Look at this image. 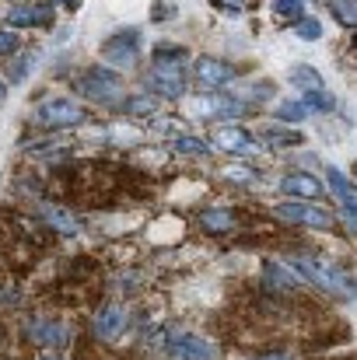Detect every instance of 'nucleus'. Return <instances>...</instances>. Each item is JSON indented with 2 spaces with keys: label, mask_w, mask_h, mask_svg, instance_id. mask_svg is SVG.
<instances>
[{
  "label": "nucleus",
  "mask_w": 357,
  "mask_h": 360,
  "mask_svg": "<svg viewBox=\"0 0 357 360\" xmlns=\"http://www.w3.org/2000/svg\"><path fill=\"white\" fill-rule=\"evenodd\" d=\"M147 88L161 98H179L186 91V49H154V70L147 74Z\"/></svg>",
  "instance_id": "f257e3e1"
},
{
  "label": "nucleus",
  "mask_w": 357,
  "mask_h": 360,
  "mask_svg": "<svg viewBox=\"0 0 357 360\" xmlns=\"http://www.w3.org/2000/svg\"><path fill=\"white\" fill-rule=\"evenodd\" d=\"M74 88H77L84 98L99 102V105H113L116 98H123V81H119L113 70H102V67L81 74V77L74 81Z\"/></svg>",
  "instance_id": "f03ea898"
},
{
  "label": "nucleus",
  "mask_w": 357,
  "mask_h": 360,
  "mask_svg": "<svg viewBox=\"0 0 357 360\" xmlns=\"http://www.w3.org/2000/svg\"><path fill=\"white\" fill-rule=\"evenodd\" d=\"M312 283H319V287H326V290H333V294H340V297H351L354 294V280L347 276V273H337L333 266H322V262H312V259H298L294 262Z\"/></svg>",
  "instance_id": "7ed1b4c3"
},
{
  "label": "nucleus",
  "mask_w": 357,
  "mask_h": 360,
  "mask_svg": "<svg viewBox=\"0 0 357 360\" xmlns=\"http://www.w3.org/2000/svg\"><path fill=\"white\" fill-rule=\"evenodd\" d=\"M277 217L284 221H294V224H305V228H330L333 224V214L315 207V203H305V200H291V203H280L277 207Z\"/></svg>",
  "instance_id": "20e7f679"
},
{
  "label": "nucleus",
  "mask_w": 357,
  "mask_h": 360,
  "mask_svg": "<svg viewBox=\"0 0 357 360\" xmlns=\"http://www.w3.org/2000/svg\"><path fill=\"white\" fill-rule=\"evenodd\" d=\"M35 122H42V126H74V122H84V109L67 102V98H53V102H42L35 109Z\"/></svg>",
  "instance_id": "39448f33"
},
{
  "label": "nucleus",
  "mask_w": 357,
  "mask_h": 360,
  "mask_svg": "<svg viewBox=\"0 0 357 360\" xmlns=\"http://www.w3.org/2000/svg\"><path fill=\"white\" fill-rule=\"evenodd\" d=\"M235 77H238V70L232 63H225V60H214V56H200L196 60V81L203 88H225Z\"/></svg>",
  "instance_id": "423d86ee"
},
{
  "label": "nucleus",
  "mask_w": 357,
  "mask_h": 360,
  "mask_svg": "<svg viewBox=\"0 0 357 360\" xmlns=\"http://www.w3.org/2000/svg\"><path fill=\"white\" fill-rule=\"evenodd\" d=\"M102 56H106L113 67H133V63H137V28L113 35V39L102 46Z\"/></svg>",
  "instance_id": "0eeeda50"
},
{
  "label": "nucleus",
  "mask_w": 357,
  "mask_h": 360,
  "mask_svg": "<svg viewBox=\"0 0 357 360\" xmlns=\"http://www.w3.org/2000/svg\"><path fill=\"white\" fill-rule=\"evenodd\" d=\"M49 18H53L49 4H14L7 11V21L14 28H39V25H49Z\"/></svg>",
  "instance_id": "6e6552de"
},
{
  "label": "nucleus",
  "mask_w": 357,
  "mask_h": 360,
  "mask_svg": "<svg viewBox=\"0 0 357 360\" xmlns=\"http://www.w3.org/2000/svg\"><path fill=\"white\" fill-rule=\"evenodd\" d=\"M172 354L179 360H218V350H214L207 340L193 336V333L175 336V340H172Z\"/></svg>",
  "instance_id": "1a4fd4ad"
},
{
  "label": "nucleus",
  "mask_w": 357,
  "mask_h": 360,
  "mask_svg": "<svg viewBox=\"0 0 357 360\" xmlns=\"http://www.w3.org/2000/svg\"><path fill=\"white\" fill-rule=\"evenodd\" d=\"M326 179H330V189L337 193V200H340V207H344V217L354 224L357 221V200H354V189H351V182H347V175L340 172V168H326Z\"/></svg>",
  "instance_id": "9d476101"
},
{
  "label": "nucleus",
  "mask_w": 357,
  "mask_h": 360,
  "mask_svg": "<svg viewBox=\"0 0 357 360\" xmlns=\"http://www.w3.org/2000/svg\"><path fill=\"white\" fill-rule=\"evenodd\" d=\"M123 329H126V315H123V308L106 304V308L99 311V319H95V336H99L102 343H113V340H119Z\"/></svg>",
  "instance_id": "9b49d317"
},
{
  "label": "nucleus",
  "mask_w": 357,
  "mask_h": 360,
  "mask_svg": "<svg viewBox=\"0 0 357 360\" xmlns=\"http://www.w3.org/2000/svg\"><path fill=\"white\" fill-rule=\"evenodd\" d=\"M263 283L270 287V294H294L298 290V276L287 273V266H280V262L263 266Z\"/></svg>",
  "instance_id": "f8f14e48"
},
{
  "label": "nucleus",
  "mask_w": 357,
  "mask_h": 360,
  "mask_svg": "<svg viewBox=\"0 0 357 360\" xmlns=\"http://www.w3.org/2000/svg\"><path fill=\"white\" fill-rule=\"evenodd\" d=\"M280 189H284L287 196H294V200H319V196H322V182H315V179L305 175V172L287 175V179L280 182Z\"/></svg>",
  "instance_id": "ddd939ff"
},
{
  "label": "nucleus",
  "mask_w": 357,
  "mask_h": 360,
  "mask_svg": "<svg viewBox=\"0 0 357 360\" xmlns=\"http://www.w3.org/2000/svg\"><path fill=\"white\" fill-rule=\"evenodd\" d=\"M28 336H32L39 347H46V350H60V347L67 343V333H63L56 322H42V319H35V322L28 326Z\"/></svg>",
  "instance_id": "4468645a"
},
{
  "label": "nucleus",
  "mask_w": 357,
  "mask_h": 360,
  "mask_svg": "<svg viewBox=\"0 0 357 360\" xmlns=\"http://www.w3.org/2000/svg\"><path fill=\"white\" fill-rule=\"evenodd\" d=\"M200 224H203V231L221 235V231H232L235 228V214L225 210V207H211V210H200Z\"/></svg>",
  "instance_id": "2eb2a0df"
},
{
  "label": "nucleus",
  "mask_w": 357,
  "mask_h": 360,
  "mask_svg": "<svg viewBox=\"0 0 357 360\" xmlns=\"http://www.w3.org/2000/svg\"><path fill=\"white\" fill-rule=\"evenodd\" d=\"M249 105L242 102V98H207V102H200V112H207V116H242Z\"/></svg>",
  "instance_id": "dca6fc26"
},
{
  "label": "nucleus",
  "mask_w": 357,
  "mask_h": 360,
  "mask_svg": "<svg viewBox=\"0 0 357 360\" xmlns=\"http://www.w3.org/2000/svg\"><path fill=\"white\" fill-rule=\"evenodd\" d=\"M214 143H218L221 150H249V133H245L242 126H232V129H221V133L214 136Z\"/></svg>",
  "instance_id": "f3484780"
},
{
  "label": "nucleus",
  "mask_w": 357,
  "mask_h": 360,
  "mask_svg": "<svg viewBox=\"0 0 357 360\" xmlns=\"http://www.w3.org/2000/svg\"><path fill=\"white\" fill-rule=\"evenodd\" d=\"M35 60H39L35 53H21V56H18V60H14V63L7 67V81H11V84H21V81H25V77L32 74Z\"/></svg>",
  "instance_id": "a211bd4d"
},
{
  "label": "nucleus",
  "mask_w": 357,
  "mask_h": 360,
  "mask_svg": "<svg viewBox=\"0 0 357 360\" xmlns=\"http://www.w3.org/2000/svg\"><path fill=\"white\" fill-rule=\"evenodd\" d=\"M291 84H298V88H305V91H319V88H322V77H319L312 67L301 63V67L291 70Z\"/></svg>",
  "instance_id": "6ab92c4d"
},
{
  "label": "nucleus",
  "mask_w": 357,
  "mask_h": 360,
  "mask_svg": "<svg viewBox=\"0 0 357 360\" xmlns=\"http://www.w3.org/2000/svg\"><path fill=\"white\" fill-rule=\"evenodd\" d=\"M301 105H305L308 112H330V109H337V98L319 88V91H308V95L301 98Z\"/></svg>",
  "instance_id": "aec40b11"
},
{
  "label": "nucleus",
  "mask_w": 357,
  "mask_h": 360,
  "mask_svg": "<svg viewBox=\"0 0 357 360\" xmlns=\"http://www.w3.org/2000/svg\"><path fill=\"white\" fill-rule=\"evenodd\" d=\"M330 4V11L337 14V21L340 25H354V18H357V4L354 0H326Z\"/></svg>",
  "instance_id": "412c9836"
},
{
  "label": "nucleus",
  "mask_w": 357,
  "mask_h": 360,
  "mask_svg": "<svg viewBox=\"0 0 357 360\" xmlns=\"http://www.w3.org/2000/svg\"><path fill=\"white\" fill-rule=\"evenodd\" d=\"M42 217H46L53 228H60V231H70V235L77 231V221H74V217H67V214H63V210H56V207H46V210H42Z\"/></svg>",
  "instance_id": "4be33fe9"
},
{
  "label": "nucleus",
  "mask_w": 357,
  "mask_h": 360,
  "mask_svg": "<svg viewBox=\"0 0 357 360\" xmlns=\"http://www.w3.org/2000/svg\"><path fill=\"white\" fill-rule=\"evenodd\" d=\"M308 116V109L301 105V102H284V105H277V120L284 122H301Z\"/></svg>",
  "instance_id": "5701e85b"
},
{
  "label": "nucleus",
  "mask_w": 357,
  "mask_h": 360,
  "mask_svg": "<svg viewBox=\"0 0 357 360\" xmlns=\"http://www.w3.org/2000/svg\"><path fill=\"white\" fill-rule=\"evenodd\" d=\"M154 109H158V98H147V95L126 102V112H133V116H151Z\"/></svg>",
  "instance_id": "b1692460"
},
{
  "label": "nucleus",
  "mask_w": 357,
  "mask_h": 360,
  "mask_svg": "<svg viewBox=\"0 0 357 360\" xmlns=\"http://www.w3.org/2000/svg\"><path fill=\"white\" fill-rule=\"evenodd\" d=\"M221 175L225 179H235V182H259V172L256 168H245V165H228Z\"/></svg>",
  "instance_id": "393cba45"
},
{
  "label": "nucleus",
  "mask_w": 357,
  "mask_h": 360,
  "mask_svg": "<svg viewBox=\"0 0 357 360\" xmlns=\"http://www.w3.org/2000/svg\"><path fill=\"white\" fill-rule=\"evenodd\" d=\"M175 147H179L182 154H196V158H200V154H211V147H207L203 140H193V136H182Z\"/></svg>",
  "instance_id": "a878e982"
},
{
  "label": "nucleus",
  "mask_w": 357,
  "mask_h": 360,
  "mask_svg": "<svg viewBox=\"0 0 357 360\" xmlns=\"http://www.w3.org/2000/svg\"><path fill=\"white\" fill-rule=\"evenodd\" d=\"M301 7H305V0H273V11L280 18H294V14H301Z\"/></svg>",
  "instance_id": "bb28decb"
},
{
  "label": "nucleus",
  "mask_w": 357,
  "mask_h": 360,
  "mask_svg": "<svg viewBox=\"0 0 357 360\" xmlns=\"http://www.w3.org/2000/svg\"><path fill=\"white\" fill-rule=\"evenodd\" d=\"M294 32H298L301 39H319V35H322V28H319V21H315V18L298 21V25H294Z\"/></svg>",
  "instance_id": "cd10ccee"
},
{
  "label": "nucleus",
  "mask_w": 357,
  "mask_h": 360,
  "mask_svg": "<svg viewBox=\"0 0 357 360\" xmlns=\"http://www.w3.org/2000/svg\"><path fill=\"white\" fill-rule=\"evenodd\" d=\"M266 143H298V133H280V129H266Z\"/></svg>",
  "instance_id": "c85d7f7f"
},
{
  "label": "nucleus",
  "mask_w": 357,
  "mask_h": 360,
  "mask_svg": "<svg viewBox=\"0 0 357 360\" xmlns=\"http://www.w3.org/2000/svg\"><path fill=\"white\" fill-rule=\"evenodd\" d=\"M14 49H18V35L14 32H0V56H7Z\"/></svg>",
  "instance_id": "c756f323"
},
{
  "label": "nucleus",
  "mask_w": 357,
  "mask_h": 360,
  "mask_svg": "<svg viewBox=\"0 0 357 360\" xmlns=\"http://www.w3.org/2000/svg\"><path fill=\"white\" fill-rule=\"evenodd\" d=\"M214 7H221V11H228V14H235L245 7V0H214Z\"/></svg>",
  "instance_id": "7c9ffc66"
},
{
  "label": "nucleus",
  "mask_w": 357,
  "mask_h": 360,
  "mask_svg": "<svg viewBox=\"0 0 357 360\" xmlns=\"http://www.w3.org/2000/svg\"><path fill=\"white\" fill-rule=\"evenodd\" d=\"M172 18V4H154V21H165Z\"/></svg>",
  "instance_id": "2f4dec72"
},
{
  "label": "nucleus",
  "mask_w": 357,
  "mask_h": 360,
  "mask_svg": "<svg viewBox=\"0 0 357 360\" xmlns=\"http://www.w3.org/2000/svg\"><path fill=\"white\" fill-rule=\"evenodd\" d=\"M256 360H291L287 354H263V357H256Z\"/></svg>",
  "instance_id": "473e14b6"
},
{
  "label": "nucleus",
  "mask_w": 357,
  "mask_h": 360,
  "mask_svg": "<svg viewBox=\"0 0 357 360\" xmlns=\"http://www.w3.org/2000/svg\"><path fill=\"white\" fill-rule=\"evenodd\" d=\"M4 98H7V88H4V81H0V105H4Z\"/></svg>",
  "instance_id": "72a5a7b5"
},
{
  "label": "nucleus",
  "mask_w": 357,
  "mask_h": 360,
  "mask_svg": "<svg viewBox=\"0 0 357 360\" xmlns=\"http://www.w3.org/2000/svg\"><path fill=\"white\" fill-rule=\"evenodd\" d=\"M0 350H4V333H0Z\"/></svg>",
  "instance_id": "f704fd0d"
},
{
  "label": "nucleus",
  "mask_w": 357,
  "mask_h": 360,
  "mask_svg": "<svg viewBox=\"0 0 357 360\" xmlns=\"http://www.w3.org/2000/svg\"><path fill=\"white\" fill-rule=\"evenodd\" d=\"M46 360H53V357H46Z\"/></svg>",
  "instance_id": "c9c22d12"
}]
</instances>
